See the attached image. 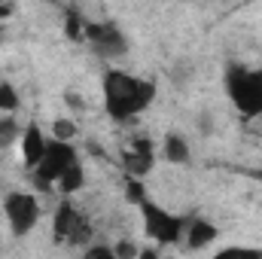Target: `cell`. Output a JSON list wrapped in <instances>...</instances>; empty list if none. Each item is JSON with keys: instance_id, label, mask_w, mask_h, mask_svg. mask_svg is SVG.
I'll return each instance as SVG.
<instances>
[{"instance_id": "6da1fadb", "label": "cell", "mask_w": 262, "mask_h": 259, "mask_svg": "<svg viewBox=\"0 0 262 259\" xmlns=\"http://www.w3.org/2000/svg\"><path fill=\"white\" fill-rule=\"evenodd\" d=\"M156 98V82L143 76H131L125 70H107L104 73V110L110 119L125 122L143 113Z\"/></svg>"}, {"instance_id": "7a4b0ae2", "label": "cell", "mask_w": 262, "mask_h": 259, "mask_svg": "<svg viewBox=\"0 0 262 259\" xmlns=\"http://www.w3.org/2000/svg\"><path fill=\"white\" fill-rule=\"evenodd\" d=\"M226 89H229V98L238 107V113L262 116V82L256 76V70L232 64L226 70Z\"/></svg>"}, {"instance_id": "3957f363", "label": "cell", "mask_w": 262, "mask_h": 259, "mask_svg": "<svg viewBox=\"0 0 262 259\" xmlns=\"http://www.w3.org/2000/svg\"><path fill=\"white\" fill-rule=\"evenodd\" d=\"M92 223L82 210H76L70 201H61L55 217H52V241L55 244H67V247H82L89 244L92 247Z\"/></svg>"}, {"instance_id": "277c9868", "label": "cell", "mask_w": 262, "mask_h": 259, "mask_svg": "<svg viewBox=\"0 0 262 259\" xmlns=\"http://www.w3.org/2000/svg\"><path fill=\"white\" fill-rule=\"evenodd\" d=\"M140 217H143V232L149 241L156 244H180L183 232H186V220L165 210L156 201H143L140 204Z\"/></svg>"}, {"instance_id": "5b68a950", "label": "cell", "mask_w": 262, "mask_h": 259, "mask_svg": "<svg viewBox=\"0 0 262 259\" xmlns=\"http://www.w3.org/2000/svg\"><path fill=\"white\" fill-rule=\"evenodd\" d=\"M76 165V149L70 146V143H61V140H49L46 143V156H43V162L34 168V183L43 189V192H49L52 186H58V180L64 177V171H70Z\"/></svg>"}, {"instance_id": "8992f818", "label": "cell", "mask_w": 262, "mask_h": 259, "mask_svg": "<svg viewBox=\"0 0 262 259\" xmlns=\"http://www.w3.org/2000/svg\"><path fill=\"white\" fill-rule=\"evenodd\" d=\"M3 213H6L9 232L15 238H25L40 223V201H37V195H31V192H9L3 198Z\"/></svg>"}, {"instance_id": "52a82bcc", "label": "cell", "mask_w": 262, "mask_h": 259, "mask_svg": "<svg viewBox=\"0 0 262 259\" xmlns=\"http://www.w3.org/2000/svg\"><path fill=\"white\" fill-rule=\"evenodd\" d=\"M82 40H89L92 49L104 58H122L128 52V37L116 21H85Z\"/></svg>"}, {"instance_id": "ba28073f", "label": "cell", "mask_w": 262, "mask_h": 259, "mask_svg": "<svg viewBox=\"0 0 262 259\" xmlns=\"http://www.w3.org/2000/svg\"><path fill=\"white\" fill-rule=\"evenodd\" d=\"M122 165H125L128 177H134V180H143V177L152 171V165H156V149H152V140H146V137L131 140L128 146L122 149Z\"/></svg>"}, {"instance_id": "9c48e42d", "label": "cell", "mask_w": 262, "mask_h": 259, "mask_svg": "<svg viewBox=\"0 0 262 259\" xmlns=\"http://www.w3.org/2000/svg\"><path fill=\"white\" fill-rule=\"evenodd\" d=\"M46 134L43 128L37 125V122H31L28 128L21 131V162H25V168H37L40 162H43V156H46Z\"/></svg>"}, {"instance_id": "30bf717a", "label": "cell", "mask_w": 262, "mask_h": 259, "mask_svg": "<svg viewBox=\"0 0 262 259\" xmlns=\"http://www.w3.org/2000/svg\"><path fill=\"white\" fill-rule=\"evenodd\" d=\"M216 235H220V229H216L210 220H204V217L186 220V232H183V241H186V247L201 250V247L213 244V241H216Z\"/></svg>"}, {"instance_id": "8fae6325", "label": "cell", "mask_w": 262, "mask_h": 259, "mask_svg": "<svg viewBox=\"0 0 262 259\" xmlns=\"http://www.w3.org/2000/svg\"><path fill=\"white\" fill-rule=\"evenodd\" d=\"M162 153H165V159H168L171 165H189V159H192L189 140H186L183 134H177V131L165 134V140H162Z\"/></svg>"}, {"instance_id": "7c38bea8", "label": "cell", "mask_w": 262, "mask_h": 259, "mask_svg": "<svg viewBox=\"0 0 262 259\" xmlns=\"http://www.w3.org/2000/svg\"><path fill=\"white\" fill-rule=\"evenodd\" d=\"M82 186H85V174H82V168L76 162L70 171H64V177L58 180V189H61V195H73V192H79Z\"/></svg>"}, {"instance_id": "4fadbf2b", "label": "cell", "mask_w": 262, "mask_h": 259, "mask_svg": "<svg viewBox=\"0 0 262 259\" xmlns=\"http://www.w3.org/2000/svg\"><path fill=\"white\" fill-rule=\"evenodd\" d=\"M18 104H21V98H18L15 85L12 82H0V113L3 116H12L18 110Z\"/></svg>"}, {"instance_id": "5bb4252c", "label": "cell", "mask_w": 262, "mask_h": 259, "mask_svg": "<svg viewBox=\"0 0 262 259\" xmlns=\"http://www.w3.org/2000/svg\"><path fill=\"white\" fill-rule=\"evenodd\" d=\"M210 259H262V247H241V244H235V247L216 250Z\"/></svg>"}, {"instance_id": "9a60e30c", "label": "cell", "mask_w": 262, "mask_h": 259, "mask_svg": "<svg viewBox=\"0 0 262 259\" xmlns=\"http://www.w3.org/2000/svg\"><path fill=\"white\" fill-rule=\"evenodd\" d=\"M18 137H21V128H18L15 116H0V149L12 146Z\"/></svg>"}, {"instance_id": "2e32d148", "label": "cell", "mask_w": 262, "mask_h": 259, "mask_svg": "<svg viewBox=\"0 0 262 259\" xmlns=\"http://www.w3.org/2000/svg\"><path fill=\"white\" fill-rule=\"evenodd\" d=\"M82 31H85V18L76 9H67V25H64L67 40H82Z\"/></svg>"}, {"instance_id": "e0dca14e", "label": "cell", "mask_w": 262, "mask_h": 259, "mask_svg": "<svg viewBox=\"0 0 262 259\" xmlns=\"http://www.w3.org/2000/svg\"><path fill=\"white\" fill-rule=\"evenodd\" d=\"M125 201H128V204H137V207H140L143 201H149V198H146V186H143V180H134V177L125 180Z\"/></svg>"}, {"instance_id": "ac0fdd59", "label": "cell", "mask_w": 262, "mask_h": 259, "mask_svg": "<svg viewBox=\"0 0 262 259\" xmlns=\"http://www.w3.org/2000/svg\"><path fill=\"white\" fill-rule=\"evenodd\" d=\"M52 134H55V140L70 143V140L76 137V125H73L70 119H55V122H52Z\"/></svg>"}, {"instance_id": "d6986e66", "label": "cell", "mask_w": 262, "mask_h": 259, "mask_svg": "<svg viewBox=\"0 0 262 259\" xmlns=\"http://www.w3.org/2000/svg\"><path fill=\"white\" fill-rule=\"evenodd\" d=\"M113 256L116 259H137L140 256V247H137L131 238H122V241L113 244Z\"/></svg>"}, {"instance_id": "ffe728a7", "label": "cell", "mask_w": 262, "mask_h": 259, "mask_svg": "<svg viewBox=\"0 0 262 259\" xmlns=\"http://www.w3.org/2000/svg\"><path fill=\"white\" fill-rule=\"evenodd\" d=\"M82 259H116V256H113V247H107V244H92V247L82 253Z\"/></svg>"}, {"instance_id": "44dd1931", "label": "cell", "mask_w": 262, "mask_h": 259, "mask_svg": "<svg viewBox=\"0 0 262 259\" xmlns=\"http://www.w3.org/2000/svg\"><path fill=\"white\" fill-rule=\"evenodd\" d=\"M64 98H67V104H70V107H73V110H82V107H85V104H82V101H79V95H73V92H67Z\"/></svg>"}, {"instance_id": "7402d4cb", "label": "cell", "mask_w": 262, "mask_h": 259, "mask_svg": "<svg viewBox=\"0 0 262 259\" xmlns=\"http://www.w3.org/2000/svg\"><path fill=\"white\" fill-rule=\"evenodd\" d=\"M12 12H15V6H12V3H0V18H9Z\"/></svg>"}, {"instance_id": "603a6c76", "label": "cell", "mask_w": 262, "mask_h": 259, "mask_svg": "<svg viewBox=\"0 0 262 259\" xmlns=\"http://www.w3.org/2000/svg\"><path fill=\"white\" fill-rule=\"evenodd\" d=\"M137 259H159V253H156V247H146V250H140Z\"/></svg>"}, {"instance_id": "cb8c5ba5", "label": "cell", "mask_w": 262, "mask_h": 259, "mask_svg": "<svg viewBox=\"0 0 262 259\" xmlns=\"http://www.w3.org/2000/svg\"><path fill=\"white\" fill-rule=\"evenodd\" d=\"M201 131H210V116H201Z\"/></svg>"}, {"instance_id": "d4e9b609", "label": "cell", "mask_w": 262, "mask_h": 259, "mask_svg": "<svg viewBox=\"0 0 262 259\" xmlns=\"http://www.w3.org/2000/svg\"><path fill=\"white\" fill-rule=\"evenodd\" d=\"M253 177H256V180H259V183H262V171H256V174H253Z\"/></svg>"}, {"instance_id": "484cf974", "label": "cell", "mask_w": 262, "mask_h": 259, "mask_svg": "<svg viewBox=\"0 0 262 259\" xmlns=\"http://www.w3.org/2000/svg\"><path fill=\"white\" fill-rule=\"evenodd\" d=\"M256 76H259V82H262V67H259V70H256Z\"/></svg>"}, {"instance_id": "4316f807", "label": "cell", "mask_w": 262, "mask_h": 259, "mask_svg": "<svg viewBox=\"0 0 262 259\" xmlns=\"http://www.w3.org/2000/svg\"><path fill=\"white\" fill-rule=\"evenodd\" d=\"M0 40H3V28H0Z\"/></svg>"}]
</instances>
